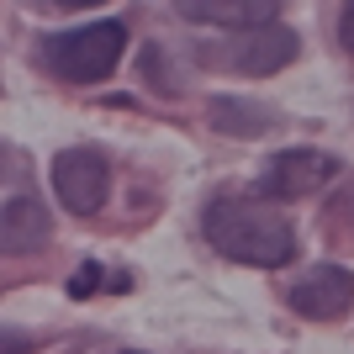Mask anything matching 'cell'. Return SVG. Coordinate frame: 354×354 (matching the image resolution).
<instances>
[{
	"instance_id": "obj_1",
	"label": "cell",
	"mask_w": 354,
	"mask_h": 354,
	"mask_svg": "<svg viewBox=\"0 0 354 354\" xmlns=\"http://www.w3.org/2000/svg\"><path fill=\"white\" fill-rule=\"evenodd\" d=\"M201 233L222 259L238 265H259V270H281L296 259V227L265 201H243V196H217L207 201Z\"/></svg>"
},
{
	"instance_id": "obj_2",
	"label": "cell",
	"mask_w": 354,
	"mask_h": 354,
	"mask_svg": "<svg viewBox=\"0 0 354 354\" xmlns=\"http://www.w3.org/2000/svg\"><path fill=\"white\" fill-rule=\"evenodd\" d=\"M127 53V21L106 16V21H85V27H69V32H53L37 43V64L48 74H59L69 85H95L122 64Z\"/></svg>"
},
{
	"instance_id": "obj_3",
	"label": "cell",
	"mask_w": 354,
	"mask_h": 354,
	"mask_svg": "<svg viewBox=\"0 0 354 354\" xmlns=\"http://www.w3.org/2000/svg\"><path fill=\"white\" fill-rule=\"evenodd\" d=\"M212 69H233V74H275L296 59V32L275 16L259 21H238L217 48H207Z\"/></svg>"
},
{
	"instance_id": "obj_4",
	"label": "cell",
	"mask_w": 354,
	"mask_h": 354,
	"mask_svg": "<svg viewBox=\"0 0 354 354\" xmlns=\"http://www.w3.org/2000/svg\"><path fill=\"white\" fill-rule=\"evenodd\" d=\"M53 191L74 217H90V212L106 207V191H111V164L95 153V148H64L53 159Z\"/></svg>"
},
{
	"instance_id": "obj_5",
	"label": "cell",
	"mask_w": 354,
	"mask_h": 354,
	"mask_svg": "<svg viewBox=\"0 0 354 354\" xmlns=\"http://www.w3.org/2000/svg\"><path fill=\"white\" fill-rule=\"evenodd\" d=\"M291 312L301 317H344L354 307V275L344 265H312L301 281L286 291Z\"/></svg>"
},
{
	"instance_id": "obj_6",
	"label": "cell",
	"mask_w": 354,
	"mask_h": 354,
	"mask_svg": "<svg viewBox=\"0 0 354 354\" xmlns=\"http://www.w3.org/2000/svg\"><path fill=\"white\" fill-rule=\"evenodd\" d=\"M333 175H339V164L328 153H317V148H286V153H275L265 164V191L281 196V201H296V196L328 185Z\"/></svg>"
},
{
	"instance_id": "obj_7",
	"label": "cell",
	"mask_w": 354,
	"mask_h": 354,
	"mask_svg": "<svg viewBox=\"0 0 354 354\" xmlns=\"http://www.w3.org/2000/svg\"><path fill=\"white\" fill-rule=\"evenodd\" d=\"M48 238H53V217L37 196H11V201H0V254H11V259H27V254L48 249Z\"/></svg>"
},
{
	"instance_id": "obj_8",
	"label": "cell",
	"mask_w": 354,
	"mask_h": 354,
	"mask_svg": "<svg viewBox=\"0 0 354 354\" xmlns=\"http://www.w3.org/2000/svg\"><path fill=\"white\" fill-rule=\"evenodd\" d=\"M270 122H275V117H270L265 106H254V101H238V95H222V101H212V127H222V133L249 138V133H265Z\"/></svg>"
},
{
	"instance_id": "obj_9",
	"label": "cell",
	"mask_w": 354,
	"mask_h": 354,
	"mask_svg": "<svg viewBox=\"0 0 354 354\" xmlns=\"http://www.w3.org/2000/svg\"><path fill=\"white\" fill-rule=\"evenodd\" d=\"M323 222H328V238H333V243H354V185L328 201V217Z\"/></svg>"
},
{
	"instance_id": "obj_10",
	"label": "cell",
	"mask_w": 354,
	"mask_h": 354,
	"mask_svg": "<svg viewBox=\"0 0 354 354\" xmlns=\"http://www.w3.org/2000/svg\"><path fill=\"white\" fill-rule=\"evenodd\" d=\"M32 333H21V328H0V354H32Z\"/></svg>"
},
{
	"instance_id": "obj_11",
	"label": "cell",
	"mask_w": 354,
	"mask_h": 354,
	"mask_svg": "<svg viewBox=\"0 0 354 354\" xmlns=\"http://www.w3.org/2000/svg\"><path fill=\"white\" fill-rule=\"evenodd\" d=\"M95 286H101V270H95V265H80V275L69 281V291H74V296H90Z\"/></svg>"
},
{
	"instance_id": "obj_12",
	"label": "cell",
	"mask_w": 354,
	"mask_h": 354,
	"mask_svg": "<svg viewBox=\"0 0 354 354\" xmlns=\"http://www.w3.org/2000/svg\"><path fill=\"white\" fill-rule=\"evenodd\" d=\"M339 37H344V48L354 53V6H344V11H339Z\"/></svg>"
},
{
	"instance_id": "obj_13",
	"label": "cell",
	"mask_w": 354,
	"mask_h": 354,
	"mask_svg": "<svg viewBox=\"0 0 354 354\" xmlns=\"http://www.w3.org/2000/svg\"><path fill=\"white\" fill-rule=\"evenodd\" d=\"M6 169H11V153H6V143H0V175H6Z\"/></svg>"
}]
</instances>
